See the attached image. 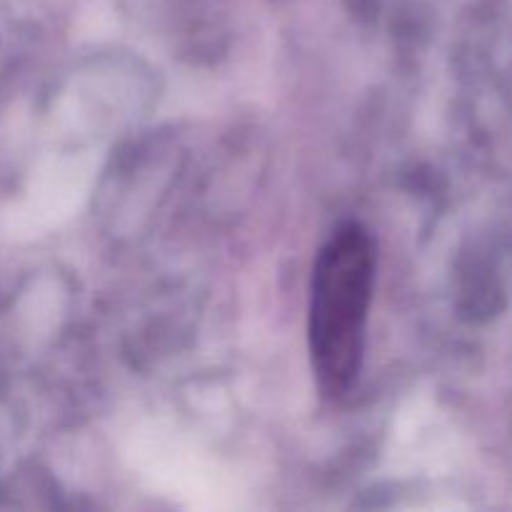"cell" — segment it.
Segmentation results:
<instances>
[{
    "instance_id": "1",
    "label": "cell",
    "mask_w": 512,
    "mask_h": 512,
    "mask_svg": "<svg viewBox=\"0 0 512 512\" xmlns=\"http://www.w3.org/2000/svg\"><path fill=\"white\" fill-rule=\"evenodd\" d=\"M375 260L373 235L360 223L335 230L315 260L308 345L320 390L333 400L353 393L363 373Z\"/></svg>"
}]
</instances>
